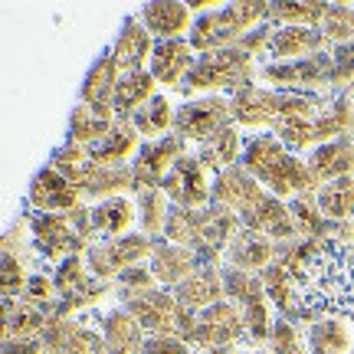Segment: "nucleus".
Wrapping results in <instances>:
<instances>
[{
	"label": "nucleus",
	"instance_id": "obj_4",
	"mask_svg": "<svg viewBox=\"0 0 354 354\" xmlns=\"http://www.w3.org/2000/svg\"><path fill=\"white\" fill-rule=\"evenodd\" d=\"M256 76V63L250 53H243L240 46H230V50H216V53H203L197 56L194 69L184 79V88L187 95H220V92H230L236 95L246 86H253Z\"/></svg>",
	"mask_w": 354,
	"mask_h": 354
},
{
	"label": "nucleus",
	"instance_id": "obj_33",
	"mask_svg": "<svg viewBox=\"0 0 354 354\" xmlns=\"http://www.w3.org/2000/svg\"><path fill=\"white\" fill-rule=\"evenodd\" d=\"M354 351V328L342 315L322 318L308 328V354H351Z\"/></svg>",
	"mask_w": 354,
	"mask_h": 354
},
{
	"label": "nucleus",
	"instance_id": "obj_34",
	"mask_svg": "<svg viewBox=\"0 0 354 354\" xmlns=\"http://www.w3.org/2000/svg\"><path fill=\"white\" fill-rule=\"evenodd\" d=\"M138 151H141L138 128L131 125V122H118L112 128V135L92 148V161L99 167H115V165H128V158Z\"/></svg>",
	"mask_w": 354,
	"mask_h": 354
},
{
	"label": "nucleus",
	"instance_id": "obj_44",
	"mask_svg": "<svg viewBox=\"0 0 354 354\" xmlns=\"http://www.w3.org/2000/svg\"><path fill=\"white\" fill-rule=\"evenodd\" d=\"M322 33L331 46H348L354 43V7L351 3H335L328 7V17L322 24Z\"/></svg>",
	"mask_w": 354,
	"mask_h": 354
},
{
	"label": "nucleus",
	"instance_id": "obj_39",
	"mask_svg": "<svg viewBox=\"0 0 354 354\" xmlns=\"http://www.w3.org/2000/svg\"><path fill=\"white\" fill-rule=\"evenodd\" d=\"M289 210L295 216V227H299V240H325L328 236L331 220L322 214L318 194H305V197L289 201Z\"/></svg>",
	"mask_w": 354,
	"mask_h": 354
},
{
	"label": "nucleus",
	"instance_id": "obj_14",
	"mask_svg": "<svg viewBox=\"0 0 354 354\" xmlns=\"http://www.w3.org/2000/svg\"><path fill=\"white\" fill-rule=\"evenodd\" d=\"M266 197H269V190H266L243 165L227 167V171L214 174V203L233 210L240 220H246Z\"/></svg>",
	"mask_w": 354,
	"mask_h": 354
},
{
	"label": "nucleus",
	"instance_id": "obj_29",
	"mask_svg": "<svg viewBox=\"0 0 354 354\" xmlns=\"http://www.w3.org/2000/svg\"><path fill=\"white\" fill-rule=\"evenodd\" d=\"M122 82V66L112 56V50L102 53L99 59L92 63V69L82 79V88H79V99L86 105H112L115 102V88Z\"/></svg>",
	"mask_w": 354,
	"mask_h": 354
},
{
	"label": "nucleus",
	"instance_id": "obj_46",
	"mask_svg": "<svg viewBox=\"0 0 354 354\" xmlns=\"http://www.w3.org/2000/svg\"><path fill=\"white\" fill-rule=\"evenodd\" d=\"M269 348L272 354H308L305 348V338L299 335V325L289 322V318H276V325H272V338H269Z\"/></svg>",
	"mask_w": 354,
	"mask_h": 354
},
{
	"label": "nucleus",
	"instance_id": "obj_6",
	"mask_svg": "<svg viewBox=\"0 0 354 354\" xmlns=\"http://www.w3.org/2000/svg\"><path fill=\"white\" fill-rule=\"evenodd\" d=\"M259 76L276 92L322 95V92H331V53H315L295 63H266Z\"/></svg>",
	"mask_w": 354,
	"mask_h": 354
},
{
	"label": "nucleus",
	"instance_id": "obj_17",
	"mask_svg": "<svg viewBox=\"0 0 354 354\" xmlns=\"http://www.w3.org/2000/svg\"><path fill=\"white\" fill-rule=\"evenodd\" d=\"M263 187L269 190L272 197L289 203V201H295V197H305V194H318L322 184H318V177L312 174V167H308L305 158L286 151L276 165H272V171L263 177Z\"/></svg>",
	"mask_w": 354,
	"mask_h": 354
},
{
	"label": "nucleus",
	"instance_id": "obj_45",
	"mask_svg": "<svg viewBox=\"0 0 354 354\" xmlns=\"http://www.w3.org/2000/svg\"><path fill=\"white\" fill-rule=\"evenodd\" d=\"M26 282H30V276H26V266L20 256L13 253H3V259H0V286H3V299H24L26 292Z\"/></svg>",
	"mask_w": 354,
	"mask_h": 354
},
{
	"label": "nucleus",
	"instance_id": "obj_26",
	"mask_svg": "<svg viewBox=\"0 0 354 354\" xmlns=\"http://www.w3.org/2000/svg\"><path fill=\"white\" fill-rule=\"evenodd\" d=\"M243 227L263 233V236H269L272 243L299 240V227H295V216H292L289 203L279 201V197H272V194H269V197H266V201L259 203L246 220H243Z\"/></svg>",
	"mask_w": 354,
	"mask_h": 354
},
{
	"label": "nucleus",
	"instance_id": "obj_1",
	"mask_svg": "<svg viewBox=\"0 0 354 354\" xmlns=\"http://www.w3.org/2000/svg\"><path fill=\"white\" fill-rule=\"evenodd\" d=\"M276 263L289 269L302 289L305 305L322 318L354 308V246L335 240H289L279 243Z\"/></svg>",
	"mask_w": 354,
	"mask_h": 354
},
{
	"label": "nucleus",
	"instance_id": "obj_53",
	"mask_svg": "<svg viewBox=\"0 0 354 354\" xmlns=\"http://www.w3.org/2000/svg\"><path fill=\"white\" fill-rule=\"evenodd\" d=\"M348 322H351V328H354V308H351V315H348Z\"/></svg>",
	"mask_w": 354,
	"mask_h": 354
},
{
	"label": "nucleus",
	"instance_id": "obj_27",
	"mask_svg": "<svg viewBox=\"0 0 354 354\" xmlns=\"http://www.w3.org/2000/svg\"><path fill=\"white\" fill-rule=\"evenodd\" d=\"M328 39L322 30H312V26H279L276 37H272V63H295V59H305V56H315V53H325Z\"/></svg>",
	"mask_w": 354,
	"mask_h": 354
},
{
	"label": "nucleus",
	"instance_id": "obj_51",
	"mask_svg": "<svg viewBox=\"0 0 354 354\" xmlns=\"http://www.w3.org/2000/svg\"><path fill=\"white\" fill-rule=\"evenodd\" d=\"M141 354H194V348L177 335H148V344Z\"/></svg>",
	"mask_w": 354,
	"mask_h": 354
},
{
	"label": "nucleus",
	"instance_id": "obj_54",
	"mask_svg": "<svg viewBox=\"0 0 354 354\" xmlns=\"http://www.w3.org/2000/svg\"><path fill=\"white\" fill-rule=\"evenodd\" d=\"M351 354H354V351H351Z\"/></svg>",
	"mask_w": 354,
	"mask_h": 354
},
{
	"label": "nucleus",
	"instance_id": "obj_50",
	"mask_svg": "<svg viewBox=\"0 0 354 354\" xmlns=\"http://www.w3.org/2000/svg\"><path fill=\"white\" fill-rule=\"evenodd\" d=\"M276 30H279L276 24H269V20H266V24H259L256 30H250L236 46H240L243 53H250V56L256 59V56H263V53L272 50V37H276Z\"/></svg>",
	"mask_w": 354,
	"mask_h": 354
},
{
	"label": "nucleus",
	"instance_id": "obj_20",
	"mask_svg": "<svg viewBox=\"0 0 354 354\" xmlns=\"http://www.w3.org/2000/svg\"><path fill=\"white\" fill-rule=\"evenodd\" d=\"M203 266V259L187 246H177L171 240H154L151 253V272L158 279V286L165 289H177L184 279H190Z\"/></svg>",
	"mask_w": 354,
	"mask_h": 354
},
{
	"label": "nucleus",
	"instance_id": "obj_28",
	"mask_svg": "<svg viewBox=\"0 0 354 354\" xmlns=\"http://www.w3.org/2000/svg\"><path fill=\"white\" fill-rule=\"evenodd\" d=\"M308 167L318 177V184H331L342 177H354V141L338 138L328 145H318L315 151H308Z\"/></svg>",
	"mask_w": 354,
	"mask_h": 354
},
{
	"label": "nucleus",
	"instance_id": "obj_32",
	"mask_svg": "<svg viewBox=\"0 0 354 354\" xmlns=\"http://www.w3.org/2000/svg\"><path fill=\"white\" fill-rule=\"evenodd\" d=\"M138 220V207L128 201V197H109V201H99L92 207V223H95V233L105 236V240H118V236H128L131 223Z\"/></svg>",
	"mask_w": 354,
	"mask_h": 354
},
{
	"label": "nucleus",
	"instance_id": "obj_11",
	"mask_svg": "<svg viewBox=\"0 0 354 354\" xmlns=\"http://www.w3.org/2000/svg\"><path fill=\"white\" fill-rule=\"evenodd\" d=\"M122 308L141 322V328L151 331V335H177L180 331V315H184V305L174 299V292L167 289H151L141 292V295H118Z\"/></svg>",
	"mask_w": 354,
	"mask_h": 354
},
{
	"label": "nucleus",
	"instance_id": "obj_38",
	"mask_svg": "<svg viewBox=\"0 0 354 354\" xmlns=\"http://www.w3.org/2000/svg\"><path fill=\"white\" fill-rule=\"evenodd\" d=\"M289 151L282 141L276 138V135H256V138L246 141V148H243V161L240 165L250 171V174L263 184V177L272 171V165H276L282 154Z\"/></svg>",
	"mask_w": 354,
	"mask_h": 354
},
{
	"label": "nucleus",
	"instance_id": "obj_5",
	"mask_svg": "<svg viewBox=\"0 0 354 354\" xmlns=\"http://www.w3.org/2000/svg\"><path fill=\"white\" fill-rule=\"evenodd\" d=\"M151 253L154 240L148 233H128V236H118V240H95L86 253V266L99 282H112V279L125 272L128 266L151 259Z\"/></svg>",
	"mask_w": 354,
	"mask_h": 354
},
{
	"label": "nucleus",
	"instance_id": "obj_22",
	"mask_svg": "<svg viewBox=\"0 0 354 354\" xmlns=\"http://www.w3.org/2000/svg\"><path fill=\"white\" fill-rule=\"evenodd\" d=\"M154 46H158V39L148 33V26L141 24V17L135 13L118 30V37L112 43V56L118 59L122 73H138V69H145V63H151Z\"/></svg>",
	"mask_w": 354,
	"mask_h": 354
},
{
	"label": "nucleus",
	"instance_id": "obj_8",
	"mask_svg": "<svg viewBox=\"0 0 354 354\" xmlns=\"http://www.w3.org/2000/svg\"><path fill=\"white\" fill-rule=\"evenodd\" d=\"M161 187L180 210H207L214 203V177L197 154H184L161 180Z\"/></svg>",
	"mask_w": 354,
	"mask_h": 354
},
{
	"label": "nucleus",
	"instance_id": "obj_43",
	"mask_svg": "<svg viewBox=\"0 0 354 354\" xmlns=\"http://www.w3.org/2000/svg\"><path fill=\"white\" fill-rule=\"evenodd\" d=\"M50 167H56L59 174L69 177L79 187V184L86 180V174L92 171V148H82L76 141H66V145H59V148L53 151Z\"/></svg>",
	"mask_w": 354,
	"mask_h": 354
},
{
	"label": "nucleus",
	"instance_id": "obj_40",
	"mask_svg": "<svg viewBox=\"0 0 354 354\" xmlns=\"http://www.w3.org/2000/svg\"><path fill=\"white\" fill-rule=\"evenodd\" d=\"M328 17V3H269V24L276 26H312V30H322Z\"/></svg>",
	"mask_w": 354,
	"mask_h": 354
},
{
	"label": "nucleus",
	"instance_id": "obj_25",
	"mask_svg": "<svg viewBox=\"0 0 354 354\" xmlns=\"http://www.w3.org/2000/svg\"><path fill=\"white\" fill-rule=\"evenodd\" d=\"M99 328L109 354H141L145 344H148V335L141 328V322L131 312H125L122 305L99 318Z\"/></svg>",
	"mask_w": 354,
	"mask_h": 354
},
{
	"label": "nucleus",
	"instance_id": "obj_15",
	"mask_svg": "<svg viewBox=\"0 0 354 354\" xmlns=\"http://www.w3.org/2000/svg\"><path fill=\"white\" fill-rule=\"evenodd\" d=\"M184 145L187 141L177 138V135H167V138L158 141H145L141 151L135 154L131 161V171H135V194L148 187H161V180L171 174V167L184 158Z\"/></svg>",
	"mask_w": 354,
	"mask_h": 354
},
{
	"label": "nucleus",
	"instance_id": "obj_41",
	"mask_svg": "<svg viewBox=\"0 0 354 354\" xmlns=\"http://www.w3.org/2000/svg\"><path fill=\"white\" fill-rule=\"evenodd\" d=\"M318 207L322 214L342 223V220H354V177H342V180H331L322 184L318 190Z\"/></svg>",
	"mask_w": 354,
	"mask_h": 354
},
{
	"label": "nucleus",
	"instance_id": "obj_13",
	"mask_svg": "<svg viewBox=\"0 0 354 354\" xmlns=\"http://www.w3.org/2000/svg\"><path fill=\"white\" fill-rule=\"evenodd\" d=\"M82 190L63 177L56 167H39L26 187V210L30 214H69L79 207Z\"/></svg>",
	"mask_w": 354,
	"mask_h": 354
},
{
	"label": "nucleus",
	"instance_id": "obj_21",
	"mask_svg": "<svg viewBox=\"0 0 354 354\" xmlns=\"http://www.w3.org/2000/svg\"><path fill=\"white\" fill-rule=\"evenodd\" d=\"M227 286H223V266L216 263H203L190 279H184L174 289V299L190 312H203L210 305L223 302Z\"/></svg>",
	"mask_w": 354,
	"mask_h": 354
},
{
	"label": "nucleus",
	"instance_id": "obj_2",
	"mask_svg": "<svg viewBox=\"0 0 354 354\" xmlns=\"http://www.w3.org/2000/svg\"><path fill=\"white\" fill-rule=\"evenodd\" d=\"M240 230H243V220L233 210L220 207V203H210L207 210H180V207H171L165 240L194 250L203 263L220 266V256H227V246L233 243V236Z\"/></svg>",
	"mask_w": 354,
	"mask_h": 354
},
{
	"label": "nucleus",
	"instance_id": "obj_48",
	"mask_svg": "<svg viewBox=\"0 0 354 354\" xmlns=\"http://www.w3.org/2000/svg\"><path fill=\"white\" fill-rule=\"evenodd\" d=\"M115 282H118V295H141V292L158 289V279H154L151 266H145V263L128 266V269L115 279Z\"/></svg>",
	"mask_w": 354,
	"mask_h": 354
},
{
	"label": "nucleus",
	"instance_id": "obj_12",
	"mask_svg": "<svg viewBox=\"0 0 354 354\" xmlns=\"http://www.w3.org/2000/svg\"><path fill=\"white\" fill-rule=\"evenodd\" d=\"M39 342L46 354H109L102 328H92L86 318H66L59 312L50 315V325Z\"/></svg>",
	"mask_w": 354,
	"mask_h": 354
},
{
	"label": "nucleus",
	"instance_id": "obj_19",
	"mask_svg": "<svg viewBox=\"0 0 354 354\" xmlns=\"http://www.w3.org/2000/svg\"><path fill=\"white\" fill-rule=\"evenodd\" d=\"M194 63H197V56H194V46H190L187 39H167V43L154 46L148 73L154 76L158 86L184 88V79L194 69Z\"/></svg>",
	"mask_w": 354,
	"mask_h": 354
},
{
	"label": "nucleus",
	"instance_id": "obj_18",
	"mask_svg": "<svg viewBox=\"0 0 354 354\" xmlns=\"http://www.w3.org/2000/svg\"><path fill=\"white\" fill-rule=\"evenodd\" d=\"M141 24L148 26L158 43H167V39H184V33H190L194 26V10L190 3H180V0H158V3H145L138 10Z\"/></svg>",
	"mask_w": 354,
	"mask_h": 354
},
{
	"label": "nucleus",
	"instance_id": "obj_16",
	"mask_svg": "<svg viewBox=\"0 0 354 354\" xmlns=\"http://www.w3.org/2000/svg\"><path fill=\"white\" fill-rule=\"evenodd\" d=\"M282 92L263 86H246L243 92L230 95L233 125L240 128H276L282 118Z\"/></svg>",
	"mask_w": 354,
	"mask_h": 354
},
{
	"label": "nucleus",
	"instance_id": "obj_49",
	"mask_svg": "<svg viewBox=\"0 0 354 354\" xmlns=\"http://www.w3.org/2000/svg\"><path fill=\"white\" fill-rule=\"evenodd\" d=\"M59 299V292H56V282H53V276H43V272H37V276H30V282H26V292L20 302H30V305H39V308H53V302Z\"/></svg>",
	"mask_w": 354,
	"mask_h": 354
},
{
	"label": "nucleus",
	"instance_id": "obj_30",
	"mask_svg": "<svg viewBox=\"0 0 354 354\" xmlns=\"http://www.w3.org/2000/svg\"><path fill=\"white\" fill-rule=\"evenodd\" d=\"M154 88H158V82H154V76L148 73V69H138V73H122V82H118V88H115V102H112L115 115H118L122 122H131L135 112L145 109V105L158 95Z\"/></svg>",
	"mask_w": 354,
	"mask_h": 354
},
{
	"label": "nucleus",
	"instance_id": "obj_42",
	"mask_svg": "<svg viewBox=\"0 0 354 354\" xmlns=\"http://www.w3.org/2000/svg\"><path fill=\"white\" fill-rule=\"evenodd\" d=\"M223 286H227V299L233 305H246L266 299L269 292L263 286V276H253V272H243V269H233V266H223Z\"/></svg>",
	"mask_w": 354,
	"mask_h": 354
},
{
	"label": "nucleus",
	"instance_id": "obj_9",
	"mask_svg": "<svg viewBox=\"0 0 354 354\" xmlns=\"http://www.w3.org/2000/svg\"><path fill=\"white\" fill-rule=\"evenodd\" d=\"M30 240L46 263L59 266L69 256H86L88 243L79 240L69 214H30Z\"/></svg>",
	"mask_w": 354,
	"mask_h": 354
},
{
	"label": "nucleus",
	"instance_id": "obj_7",
	"mask_svg": "<svg viewBox=\"0 0 354 354\" xmlns=\"http://www.w3.org/2000/svg\"><path fill=\"white\" fill-rule=\"evenodd\" d=\"M233 125V109H230L227 95H201V99H187L177 105L174 118V135L194 145H207L216 131Z\"/></svg>",
	"mask_w": 354,
	"mask_h": 354
},
{
	"label": "nucleus",
	"instance_id": "obj_31",
	"mask_svg": "<svg viewBox=\"0 0 354 354\" xmlns=\"http://www.w3.org/2000/svg\"><path fill=\"white\" fill-rule=\"evenodd\" d=\"M79 190L92 197V201H109V197H125V190H135V171L131 165H115V167H99L92 161V171L86 180L79 184Z\"/></svg>",
	"mask_w": 354,
	"mask_h": 354
},
{
	"label": "nucleus",
	"instance_id": "obj_23",
	"mask_svg": "<svg viewBox=\"0 0 354 354\" xmlns=\"http://www.w3.org/2000/svg\"><path fill=\"white\" fill-rule=\"evenodd\" d=\"M276 256H279V243H272L269 236H263V233H256L250 227H243L227 246V266L253 272V276H259L266 266L276 263Z\"/></svg>",
	"mask_w": 354,
	"mask_h": 354
},
{
	"label": "nucleus",
	"instance_id": "obj_3",
	"mask_svg": "<svg viewBox=\"0 0 354 354\" xmlns=\"http://www.w3.org/2000/svg\"><path fill=\"white\" fill-rule=\"evenodd\" d=\"M269 20V3H230V7H216V10L201 13L187 33V43L194 53H216L236 46L250 30Z\"/></svg>",
	"mask_w": 354,
	"mask_h": 354
},
{
	"label": "nucleus",
	"instance_id": "obj_36",
	"mask_svg": "<svg viewBox=\"0 0 354 354\" xmlns=\"http://www.w3.org/2000/svg\"><path fill=\"white\" fill-rule=\"evenodd\" d=\"M135 207H138V223L141 230L158 240V236H165L167 230V216H171V197L165 194V187H148V190H138L135 194Z\"/></svg>",
	"mask_w": 354,
	"mask_h": 354
},
{
	"label": "nucleus",
	"instance_id": "obj_37",
	"mask_svg": "<svg viewBox=\"0 0 354 354\" xmlns=\"http://www.w3.org/2000/svg\"><path fill=\"white\" fill-rule=\"evenodd\" d=\"M174 118H177V109L171 105V99L167 95H154L145 109H138L135 112V118H131V125L138 128V135L145 141H158V138H167V131L174 128Z\"/></svg>",
	"mask_w": 354,
	"mask_h": 354
},
{
	"label": "nucleus",
	"instance_id": "obj_24",
	"mask_svg": "<svg viewBox=\"0 0 354 354\" xmlns=\"http://www.w3.org/2000/svg\"><path fill=\"white\" fill-rule=\"evenodd\" d=\"M122 118L115 115L112 105H86L79 102L73 115H69V141H76L82 148H95L112 135V128Z\"/></svg>",
	"mask_w": 354,
	"mask_h": 354
},
{
	"label": "nucleus",
	"instance_id": "obj_10",
	"mask_svg": "<svg viewBox=\"0 0 354 354\" xmlns=\"http://www.w3.org/2000/svg\"><path fill=\"white\" fill-rule=\"evenodd\" d=\"M243 335H250L243 308L233 305L230 299H223V302L210 305V308H203L201 315H197V328H194L187 344L210 351V348H230V344H236Z\"/></svg>",
	"mask_w": 354,
	"mask_h": 354
},
{
	"label": "nucleus",
	"instance_id": "obj_47",
	"mask_svg": "<svg viewBox=\"0 0 354 354\" xmlns=\"http://www.w3.org/2000/svg\"><path fill=\"white\" fill-rule=\"evenodd\" d=\"M331 88H342V92L354 88V43L331 46Z\"/></svg>",
	"mask_w": 354,
	"mask_h": 354
},
{
	"label": "nucleus",
	"instance_id": "obj_52",
	"mask_svg": "<svg viewBox=\"0 0 354 354\" xmlns=\"http://www.w3.org/2000/svg\"><path fill=\"white\" fill-rule=\"evenodd\" d=\"M207 354H236V348H233V344H230V348H210Z\"/></svg>",
	"mask_w": 354,
	"mask_h": 354
},
{
	"label": "nucleus",
	"instance_id": "obj_35",
	"mask_svg": "<svg viewBox=\"0 0 354 354\" xmlns=\"http://www.w3.org/2000/svg\"><path fill=\"white\" fill-rule=\"evenodd\" d=\"M243 148H246V145H243V138H240V128L230 125V128H223V131H216L207 145H201L197 158L207 165V171L220 174V171H227V167L240 165V161H243Z\"/></svg>",
	"mask_w": 354,
	"mask_h": 354
}]
</instances>
